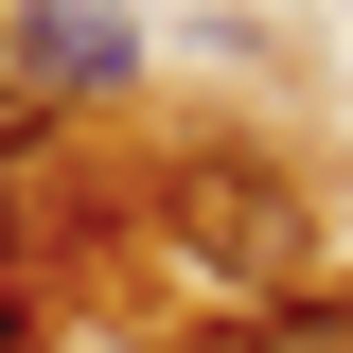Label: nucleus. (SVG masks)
I'll list each match as a JSON object with an SVG mask.
<instances>
[{
	"label": "nucleus",
	"instance_id": "1",
	"mask_svg": "<svg viewBox=\"0 0 353 353\" xmlns=\"http://www.w3.org/2000/svg\"><path fill=\"white\" fill-rule=\"evenodd\" d=\"M159 230H176V265L212 283V301H301L318 283V194L265 141H194V159H159Z\"/></svg>",
	"mask_w": 353,
	"mask_h": 353
},
{
	"label": "nucleus",
	"instance_id": "2",
	"mask_svg": "<svg viewBox=\"0 0 353 353\" xmlns=\"http://www.w3.org/2000/svg\"><path fill=\"white\" fill-rule=\"evenodd\" d=\"M0 53H18V88H36V106H88V88L141 71V18H124V0H18V18H0Z\"/></svg>",
	"mask_w": 353,
	"mask_h": 353
},
{
	"label": "nucleus",
	"instance_id": "3",
	"mask_svg": "<svg viewBox=\"0 0 353 353\" xmlns=\"http://www.w3.org/2000/svg\"><path fill=\"white\" fill-rule=\"evenodd\" d=\"M230 353H353V301H265L230 318Z\"/></svg>",
	"mask_w": 353,
	"mask_h": 353
},
{
	"label": "nucleus",
	"instance_id": "4",
	"mask_svg": "<svg viewBox=\"0 0 353 353\" xmlns=\"http://www.w3.org/2000/svg\"><path fill=\"white\" fill-rule=\"evenodd\" d=\"M36 124H53V106H36V88H18V53H0V176L36 159Z\"/></svg>",
	"mask_w": 353,
	"mask_h": 353
},
{
	"label": "nucleus",
	"instance_id": "5",
	"mask_svg": "<svg viewBox=\"0 0 353 353\" xmlns=\"http://www.w3.org/2000/svg\"><path fill=\"white\" fill-rule=\"evenodd\" d=\"M106 353H230V318H194V336H106Z\"/></svg>",
	"mask_w": 353,
	"mask_h": 353
}]
</instances>
